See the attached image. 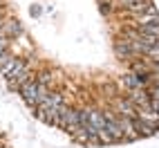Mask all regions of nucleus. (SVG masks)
Returning a JSON list of instances; mask_svg holds the SVG:
<instances>
[{
    "label": "nucleus",
    "mask_w": 159,
    "mask_h": 148,
    "mask_svg": "<svg viewBox=\"0 0 159 148\" xmlns=\"http://www.w3.org/2000/svg\"><path fill=\"white\" fill-rule=\"evenodd\" d=\"M148 97L159 101V86H150V88H148Z\"/></svg>",
    "instance_id": "9d476101"
},
{
    "label": "nucleus",
    "mask_w": 159,
    "mask_h": 148,
    "mask_svg": "<svg viewBox=\"0 0 159 148\" xmlns=\"http://www.w3.org/2000/svg\"><path fill=\"white\" fill-rule=\"evenodd\" d=\"M105 123H108V119H105L103 110H101V108H92V110H90V119H88L85 126H90V128H94V130H103Z\"/></svg>",
    "instance_id": "0eeeda50"
},
{
    "label": "nucleus",
    "mask_w": 159,
    "mask_h": 148,
    "mask_svg": "<svg viewBox=\"0 0 159 148\" xmlns=\"http://www.w3.org/2000/svg\"><path fill=\"white\" fill-rule=\"evenodd\" d=\"M112 108H114V112L119 114V117H130V119H134L137 114V108H134V103L128 99V97H123V94H116V97H112Z\"/></svg>",
    "instance_id": "7ed1b4c3"
},
{
    "label": "nucleus",
    "mask_w": 159,
    "mask_h": 148,
    "mask_svg": "<svg viewBox=\"0 0 159 148\" xmlns=\"http://www.w3.org/2000/svg\"><path fill=\"white\" fill-rule=\"evenodd\" d=\"M150 110L159 114V101H157V99H150Z\"/></svg>",
    "instance_id": "9b49d317"
},
{
    "label": "nucleus",
    "mask_w": 159,
    "mask_h": 148,
    "mask_svg": "<svg viewBox=\"0 0 159 148\" xmlns=\"http://www.w3.org/2000/svg\"><path fill=\"white\" fill-rule=\"evenodd\" d=\"M58 128L65 130L67 135H79L81 132V117H79V108L72 105H63L58 112Z\"/></svg>",
    "instance_id": "f257e3e1"
},
{
    "label": "nucleus",
    "mask_w": 159,
    "mask_h": 148,
    "mask_svg": "<svg viewBox=\"0 0 159 148\" xmlns=\"http://www.w3.org/2000/svg\"><path fill=\"white\" fill-rule=\"evenodd\" d=\"M5 36V31H2V20H0V38Z\"/></svg>",
    "instance_id": "f8f14e48"
},
{
    "label": "nucleus",
    "mask_w": 159,
    "mask_h": 148,
    "mask_svg": "<svg viewBox=\"0 0 159 148\" xmlns=\"http://www.w3.org/2000/svg\"><path fill=\"white\" fill-rule=\"evenodd\" d=\"M7 52H9V38H7V36H2V38H0V58H2Z\"/></svg>",
    "instance_id": "1a4fd4ad"
},
{
    "label": "nucleus",
    "mask_w": 159,
    "mask_h": 148,
    "mask_svg": "<svg viewBox=\"0 0 159 148\" xmlns=\"http://www.w3.org/2000/svg\"><path fill=\"white\" fill-rule=\"evenodd\" d=\"M119 83L128 90V92H134V90H146L150 83H148V76H139L134 72H125L123 76L119 79Z\"/></svg>",
    "instance_id": "20e7f679"
},
{
    "label": "nucleus",
    "mask_w": 159,
    "mask_h": 148,
    "mask_svg": "<svg viewBox=\"0 0 159 148\" xmlns=\"http://www.w3.org/2000/svg\"><path fill=\"white\" fill-rule=\"evenodd\" d=\"M2 16H5V12H2V7H0V20H2Z\"/></svg>",
    "instance_id": "4468645a"
},
{
    "label": "nucleus",
    "mask_w": 159,
    "mask_h": 148,
    "mask_svg": "<svg viewBox=\"0 0 159 148\" xmlns=\"http://www.w3.org/2000/svg\"><path fill=\"white\" fill-rule=\"evenodd\" d=\"M139 31H141V36H155V38H159V20L148 23V25H141Z\"/></svg>",
    "instance_id": "6e6552de"
},
{
    "label": "nucleus",
    "mask_w": 159,
    "mask_h": 148,
    "mask_svg": "<svg viewBox=\"0 0 159 148\" xmlns=\"http://www.w3.org/2000/svg\"><path fill=\"white\" fill-rule=\"evenodd\" d=\"M2 31H5L7 38H20V36H25V27H23V23H18V20H14V18L2 20Z\"/></svg>",
    "instance_id": "423d86ee"
},
{
    "label": "nucleus",
    "mask_w": 159,
    "mask_h": 148,
    "mask_svg": "<svg viewBox=\"0 0 159 148\" xmlns=\"http://www.w3.org/2000/svg\"><path fill=\"white\" fill-rule=\"evenodd\" d=\"M43 90H45V88L38 83V79H36V76H31L29 81H25L23 86H20L18 94L23 97V101L29 105V108L36 112V110H38V105H40V94H43Z\"/></svg>",
    "instance_id": "f03ea898"
},
{
    "label": "nucleus",
    "mask_w": 159,
    "mask_h": 148,
    "mask_svg": "<svg viewBox=\"0 0 159 148\" xmlns=\"http://www.w3.org/2000/svg\"><path fill=\"white\" fill-rule=\"evenodd\" d=\"M20 63H23V58H20V56H14L11 52H7V54L0 58V76L7 79L9 74H11V72L20 65Z\"/></svg>",
    "instance_id": "39448f33"
},
{
    "label": "nucleus",
    "mask_w": 159,
    "mask_h": 148,
    "mask_svg": "<svg viewBox=\"0 0 159 148\" xmlns=\"http://www.w3.org/2000/svg\"><path fill=\"white\" fill-rule=\"evenodd\" d=\"M101 2H114V0H99V5H101Z\"/></svg>",
    "instance_id": "ddd939ff"
}]
</instances>
